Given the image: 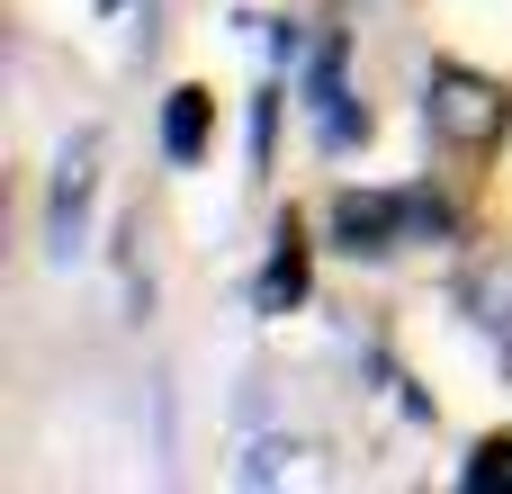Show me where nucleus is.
<instances>
[{"mask_svg":"<svg viewBox=\"0 0 512 494\" xmlns=\"http://www.w3.org/2000/svg\"><path fill=\"white\" fill-rule=\"evenodd\" d=\"M297 297H306V252H297V234H279L270 270H261V315H279V306H297Z\"/></svg>","mask_w":512,"mask_h":494,"instance_id":"423d86ee","label":"nucleus"},{"mask_svg":"<svg viewBox=\"0 0 512 494\" xmlns=\"http://www.w3.org/2000/svg\"><path fill=\"white\" fill-rule=\"evenodd\" d=\"M288 459H297V450H279V441H261V450L243 459V486H279V477H288Z\"/></svg>","mask_w":512,"mask_h":494,"instance_id":"6e6552de","label":"nucleus"},{"mask_svg":"<svg viewBox=\"0 0 512 494\" xmlns=\"http://www.w3.org/2000/svg\"><path fill=\"white\" fill-rule=\"evenodd\" d=\"M333 234H342V252H396V243H423V234H441V207L432 198H387V189H369V198H342L333 207Z\"/></svg>","mask_w":512,"mask_h":494,"instance_id":"f03ea898","label":"nucleus"},{"mask_svg":"<svg viewBox=\"0 0 512 494\" xmlns=\"http://www.w3.org/2000/svg\"><path fill=\"white\" fill-rule=\"evenodd\" d=\"M90 189H99V135H72V144L54 153V189H45V261H72V252H81Z\"/></svg>","mask_w":512,"mask_h":494,"instance_id":"7ed1b4c3","label":"nucleus"},{"mask_svg":"<svg viewBox=\"0 0 512 494\" xmlns=\"http://www.w3.org/2000/svg\"><path fill=\"white\" fill-rule=\"evenodd\" d=\"M306 108H315L324 153H351V144L369 135V108H351V90H342V45H324V54L306 63Z\"/></svg>","mask_w":512,"mask_h":494,"instance_id":"20e7f679","label":"nucleus"},{"mask_svg":"<svg viewBox=\"0 0 512 494\" xmlns=\"http://www.w3.org/2000/svg\"><path fill=\"white\" fill-rule=\"evenodd\" d=\"M423 117H432V135H450L459 153H486V144L504 135L512 99L495 90V81H477V72L441 63V72H432V90H423Z\"/></svg>","mask_w":512,"mask_h":494,"instance_id":"f257e3e1","label":"nucleus"},{"mask_svg":"<svg viewBox=\"0 0 512 494\" xmlns=\"http://www.w3.org/2000/svg\"><path fill=\"white\" fill-rule=\"evenodd\" d=\"M207 108H216L207 90H171V108H162V153L171 162H198L207 153Z\"/></svg>","mask_w":512,"mask_h":494,"instance_id":"39448f33","label":"nucleus"},{"mask_svg":"<svg viewBox=\"0 0 512 494\" xmlns=\"http://www.w3.org/2000/svg\"><path fill=\"white\" fill-rule=\"evenodd\" d=\"M459 486H468V494L512 486V441H477V450H468V468H459Z\"/></svg>","mask_w":512,"mask_h":494,"instance_id":"0eeeda50","label":"nucleus"}]
</instances>
